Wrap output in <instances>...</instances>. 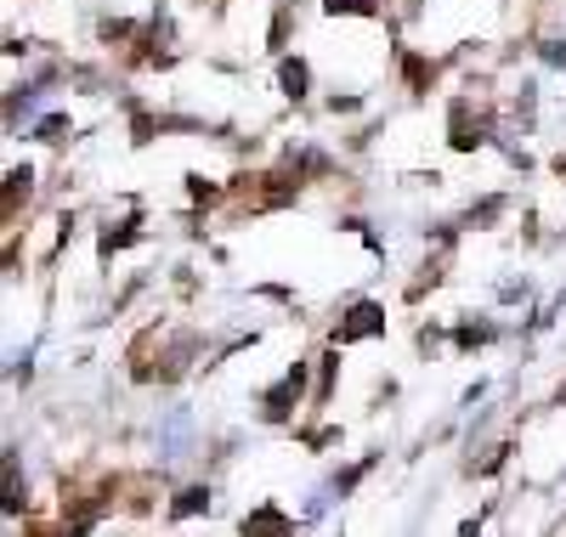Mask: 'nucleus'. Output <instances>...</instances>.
Here are the masks:
<instances>
[{
	"label": "nucleus",
	"instance_id": "obj_1",
	"mask_svg": "<svg viewBox=\"0 0 566 537\" xmlns=\"http://www.w3.org/2000/svg\"><path fill=\"white\" fill-rule=\"evenodd\" d=\"M187 453H193V435H187V413L170 408L165 424H159V459H165V464H181Z\"/></svg>",
	"mask_w": 566,
	"mask_h": 537
},
{
	"label": "nucleus",
	"instance_id": "obj_2",
	"mask_svg": "<svg viewBox=\"0 0 566 537\" xmlns=\"http://www.w3.org/2000/svg\"><path fill=\"white\" fill-rule=\"evenodd\" d=\"M374 328H380V312H374V306H357V317L340 328V339H363V334H374Z\"/></svg>",
	"mask_w": 566,
	"mask_h": 537
},
{
	"label": "nucleus",
	"instance_id": "obj_5",
	"mask_svg": "<svg viewBox=\"0 0 566 537\" xmlns=\"http://www.w3.org/2000/svg\"><path fill=\"white\" fill-rule=\"evenodd\" d=\"M323 7H328V12H374L368 0H323Z\"/></svg>",
	"mask_w": 566,
	"mask_h": 537
},
{
	"label": "nucleus",
	"instance_id": "obj_4",
	"mask_svg": "<svg viewBox=\"0 0 566 537\" xmlns=\"http://www.w3.org/2000/svg\"><path fill=\"white\" fill-rule=\"evenodd\" d=\"M283 91L306 96V63H283Z\"/></svg>",
	"mask_w": 566,
	"mask_h": 537
},
{
	"label": "nucleus",
	"instance_id": "obj_3",
	"mask_svg": "<svg viewBox=\"0 0 566 537\" xmlns=\"http://www.w3.org/2000/svg\"><path fill=\"white\" fill-rule=\"evenodd\" d=\"M199 509H210V493H205V486H187V498L170 504V515H199Z\"/></svg>",
	"mask_w": 566,
	"mask_h": 537
},
{
	"label": "nucleus",
	"instance_id": "obj_6",
	"mask_svg": "<svg viewBox=\"0 0 566 537\" xmlns=\"http://www.w3.org/2000/svg\"><path fill=\"white\" fill-rule=\"evenodd\" d=\"M544 57H549V63H566V45H560V40H549V45H544Z\"/></svg>",
	"mask_w": 566,
	"mask_h": 537
}]
</instances>
